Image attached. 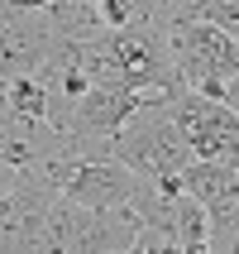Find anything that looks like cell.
I'll list each match as a JSON object with an SVG mask.
<instances>
[{
    "instance_id": "7a4b0ae2",
    "label": "cell",
    "mask_w": 239,
    "mask_h": 254,
    "mask_svg": "<svg viewBox=\"0 0 239 254\" xmlns=\"http://www.w3.org/2000/svg\"><path fill=\"white\" fill-rule=\"evenodd\" d=\"M110 158L134 168L139 178H172V173L191 168V149H187L182 129L172 120V101H153L129 120L110 139Z\"/></svg>"
},
{
    "instance_id": "52a82bcc",
    "label": "cell",
    "mask_w": 239,
    "mask_h": 254,
    "mask_svg": "<svg viewBox=\"0 0 239 254\" xmlns=\"http://www.w3.org/2000/svg\"><path fill=\"white\" fill-rule=\"evenodd\" d=\"M187 197H196L206 211L239 201V158H191V168H182Z\"/></svg>"
},
{
    "instance_id": "3957f363",
    "label": "cell",
    "mask_w": 239,
    "mask_h": 254,
    "mask_svg": "<svg viewBox=\"0 0 239 254\" xmlns=\"http://www.w3.org/2000/svg\"><path fill=\"white\" fill-rule=\"evenodd\" d=\"M163 34H168L172 63L182 72V86L220 101L225 82L239 77V39H230L211 19H182V24H168Z\"/></svg>"
},
{
    "instance_id": "ba28073f",
    "label": "cell",
    "mask_w": 239,
    "mask_h": 254,
    "mask_svg": "<svg viewBox=\"0 0 239 254\" xmlns=\"http://www.w3.org/2000/svg\"><path fill=\"white\" fill-rule=\"evenodd\" d=\"M125 254H182V245L168 240V235H158V230H148V226H139V235H134V245Z\"/></svg>"
},
{
    "instance_id": "277c9868",
    "label": "cell",
    "mask_w": 239,
    "mask_h": 254,
    "mask_svg": "<svg viewBox=\"0 0 239 254\" xmlns=\"http://www.w3.org/2000/svg\"><path fill=\"white\" fill-rule=\"evenodd\" d=\"M172 120L182 129L191 158H239V115L225 101L182 91V96H172Z\"/></svg>"
},
{
    "instance_id": "6da1fadb",
    "label": "cell",
    "mask_w": 239,
    "mask_h": 254,
    "mask_svg": "<svg viewBox=\"0 0 239 254\" xmlns=\"http://www.w3.org/2000/svg\"><path fill=\"white\" fill-rule=\"evenodd\" d=\"M139 235V216L129 211H86L77 201L57 197L43 216V235H39V254H120L134 245Z\"/></svg>"
},
{
    "instance_id": "9c48e42d",
    "label": "cell",
    "mask_w": 239,
    "mask_h": 254,
    "mask_svg": "<svg viewBox=\"0 0 239 254\" xmlns=\"http://www.w3.org/2000/svg\"><path fill=\"white\" fill-rule=\"evenodd\" d=\"M220 101H225L230 111L239 115V77H230V82H225V91H220Z\"/></svg>"
},
{
    "instance_id": "8992f818",
    "label": "cell",
    "mask_w": 239,
    "mask_h": 254,
    "mask_svg": "<svg viewBox=\"0 0 239 254\" xmlns=\"http://www.w3.org/2000/svg\"><path fill=\"white\" fill-rule=\"evenodd\" d=\"M143 106H153V96H143V91H134L125 82H96L72 106L67 134H77V139H115Z\"/></svg>"
},
{
    "instance_id": "5b68a950",
    "label": "cell",
    "mask_w": 239,
    "mask_h": 254,
    "mask_svg": "<svg viewBox=\"0 0 239 254\" xmlns=\"http://www.w3.org/2000/svg\"><path fill=\"white\" fill-rule=\"evenodd\" d=\"M139 187H143V178L125 163H115V158H77L72 178L62 183V197L86 206V211L110 216V211H125L139 197Z\"/></svg>"
}]
</instances>
